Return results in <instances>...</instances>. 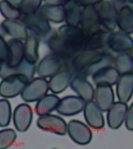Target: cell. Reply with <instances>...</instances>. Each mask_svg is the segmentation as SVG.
<instances>
[{"label":"cell","instance_id":"7a4b0ae2","mask_svg":"<svg viewBox=\"0 0 133 149\" xmlns=\"http://www.w3.org/2000/svg\"><path fill=\"white\" fill-rule=\"evenodd\" d=\"M101 27L109 32H114L117 28L118 7L113 0H103L95 6Z\"/></svg>","mask_w":133,"mask_h":149},{"label":"cell","instance_id":"2e32d148","mask_svg":"<svg viewBox=\"0 0 133 149\" xmlns=\"http://www.w3.org/2000/svg\"><path fill=\"white\" fill-rule=\"evenodd\" d=\"M0 28L5 34L11 37V39L24 41L29 35L27 28L21 19H4Z\"/></svg>","mask_w":133,"mask_h":149},{"label":"cell","instance_id":"e0dca14e","mask_svg":"<svg viewBox=\"0 0 133 149\" xmlns=\"http://www.w3.org/2000/svg\"><path fill=\"white\" fill-rule=\"evenodd\" d=\"M128 104L117 101L107 111V125L112 130H117L125 123L126 113L128 110Z\"/></svg>","mask_w":133,"mask_h":149},{"label":"cell","instance_id":"7402d4cb","mask_svg":"<svg viewBox=\"0 0 133 149\" xmlns=\"http://www.w3.org/2000/svg\"><path fill=\"white\" fill-rule=\"evenodd\" d=\"M120 73L114 65L98 70L91 76V80L96 86L116 85L120 77Z\"/></svg>","mask_w":133,"mask_h":149},{"label":"cell","instance_id":"1f68e13d","mask_svg":"<svg viewBox=\"0 0 133 149\" xmlns=\"http://www.w3.org/2000/svg\"><path fill=\"white\" fill-rule=\"evenodd\" d=\"M0 14L5 19H21L23 14L19 7L14 6L6 0L0 1Z\"/></svg>","mask_w":133,"mask_h":149},{"label":"cell","instance_id":"d6a6232c","mask_svg":"<svg viewBox=\"0 0 133 149\" xmlns=\"http://www.w3.org/2000/svg\"><path fill=\"white\" fill-rule=\"evenodd\" d=\"M13 118L11 103L6 99L0 100V127H6Z\"/></svg>","mask_w":133,"mask_h":149},{"label":"cell","instance_id":"d4e9b609","mask_svg":"<svg viewBox=\"0 0 133 149\" xmlns=\"http://www.w3.org/2000/svg\"><path fill=\"white\" fill-rule=\"evenodd\" d=\"M117 27L120 31L131 35L133 33V7L125 5L118 8Z\"/></svg>","mask_w":133,"mask_h":149},{"label":"cell","instance_id":"52a82bcc","mask_svg":"<svg viewBox=\"0 0 133 149\" xmlns=\"http://www.w3.org/2000/svg\"><path fill=\"white\" fill-rule=\"evenodd\" d=\"M44 41L48 48L51 51V53L62 58L66 64L74 57L77 52H79L59 37L56 31L52 33Z\"/></svg>","mask_w":133,"mask_h":149},{"label":"cell","instance_id":"ba28073f","mask_svg":"<svg viewBox=\"0 0 133 149\" xmlns=\"http://www.w3.org/2000/svg\"><path fill=\"white\" fill-rule=\"evenodd\" d=\"M66 68V62L55 54L50 53L39 61L36 65V74L41 78H51Z\"/></svg>","mask_w":133,"mask_h":149},{"label":"cell","instance_id":"ffe728a7","mask_svg":"<svg viewBox=\"0 0 133 149\" xmlns=\"http://www.w3.org/2000/svg\"><path fill=\"white\" fill-rule=\"evenodd\" d=\"M72 77L73 75L69 69L64 68L61 70L49 79V91L55 95L62 93L70 86Z\"/></svg>","mask_w":133,"mask_h":149},{"label":"cell","instance_id":"f1b7e54d","mask_svg":"<svg viewBox=\"0 0 133 149\" xmlns=\"http://www.w3.org/2000/svg\"><path fill=\"white\" fill-rule=\"evenodd\" d=\"M37 13L41 14L50 23L60 24L65 22L64 8L61 6L43 4Z\"/></svg>","mask_w":133,"mask_h":149},{"label":"cell","instance_id":"8fae6325","mask_svg":"<svg viewBox=\"0 0 133 149\" xmlns=\"http://www.w3.org/2000/svg\"><path fill=\"white\" fill-rule=\"evenodd\" d=\"M34 118V112L30 105L23 102L17 105L13 112V122L16 130L26 132L30 127Z\"/></svg>","mask_w":133,"mask_h":149},{"label":"cell","instance_id":"44dd1931","mask_svg":"<svg viewBox=\"0 0 133 149\" xmlns=\"http://www.w3.org/2000/svg\"><path fill=\"white\" fill-rule=\"evenodd\" d=\"M115 86L118 101L125 103L129 102L133 95V72L121 74Z\"/></svg>","mask_w":133,"mask_h":149},{"label":"cell","instance_id":"3957f363","mask_svg":"<svg viewBox=\"0 0 133 149\" xmlns=\"http://www.w3.org/2000/svg\"><path fill=\"white\" fill-rule=\"evenodd\" d=\"M21 20L30 33L39 40H45L52 33L51 23L38 13L22 16Z\"/></svg>","mask_w":133,"mask_h":149},{"label":"cell","instance_id":"7bdbcfd3","mask_svg":"<svg viewBox=\"0 0 133 149\" xmlns=\"http://www.w3.org/2000/svg\"><path fill=\"white\" fill-rule=\"evenodd\" d=\"M129 54H130V56L132 57V58L133 59V47H132V49L131 50L130 52H129Z\"/></svg>","mask_w":133,"mask_h":149},{"label":"cell","instance_id":"4316f807","mask_svg":"<svg viewBox=\"0 0 133 149\" xmlns=\"http://www.w3.org/2000/svg\"><path fill=\"white\" fill-rule=\"evenodd\" d=\"M40 40L34 35H28L27 39L23 42L24 58L28 62L37 65L40 58Z\"/></svg>","mask_w":133,"mask_h":149},{"label":"cell","instance_id":"6da1fadb","mask_svg":"<svg viewBox=\"0 0 133 149\" xmlns=\"http://www.w3.org/2000/svg\"><path fill=\"white\" fill-rule=\"evenodd\" d=\"M114 54L110 51H95L83 50L77 52L66 64L73 77L87 79L98 70L114 65Z\"/></svg>","mask_w":133,"mask_h":149},{"label":"cell","instance_id":"f35d334b","mask_svg":"<svg viewBox=\"0 0 133 149\" xmlns=\"http://www.w3.org/2000/svg\"><path fill=\"white\" fill-rule=\"evenodd\" d=\"M69 1V0H44V4L50 5V6H63Z\"/></svg>","mask_w":133,"mask_h":149},{"label":"cell","instance_id":"f6af8a7d","mask_svg":"<svg viewBox=\"0 0 133 149\" xmlns=\"http://www.w3.org/2000/svg\"><path fill=\"white\" fill-rule=\"evenodd\" d=\"M54 149H56V148H54Z\"/></svg>","mask_w":133,"mask_h":149},{"label":"cell","instance_id":"f546056e","mask_svg":"<svg viewBox=\"0 0 133 149\" xmlns=\"http://www.w3.org/2000/svg\"><path fill=\"white\" fill-rule=\"evenodd\" d=\"M63 8L65 13V24L72 26H79L83 7L74 0H69L63 6Z\"/></svg>","mask_w":133,"mask_h":149},{"label":"cell","instance_id":"d6986e66","mask_svg":"<svg viewBox=\"0 0 133 149\" xmlns=\"http://www.w3.org/2000/svg\"><path fill=\"white\" fill-rule=\"evenodd\" d=\"M69 87L76 94L77 96L81 98L86 102L93 100L95 88L87 79L72 77Z\"/></svg>","mask_w":133,"mask_h":149},{"label":"cell","instance_id":"8d00e7d4","mask_svg":"<svg viewBox=\"0 0 133 149\" xmlns=\"http://www.w3.org/2000/svg\"><path fill=\"white\" fill-rule=\"evenodd\" d=\"M125 124L128 130L133 131V102L128 108L125 120Z\"/></svg>","mask_w":133,"mask_h":149},{"label":"cell","instance_id":"bcb514c9","mask_svg":"<svg viewBox=\"0 0 133 149\" xmlns=\"http://www.w3.org/2000/svg\"><path fill=\"white\" fill-rule=\"evenodd\" d=\"M132 7H133V6H132Z\"/></svg>","mask_w":133,"mask_h":149},{"label":"cell","instance_id":"9a60e30c","mask_svg":"<svg viewBox=\"0 0 133 149\" xmlns=\"http://www.w3.org/2000/svg\"><path fill=\"white\" fill-rule=\"evenodd\" d=\"M83 112L85 121L90 127L95 130H101L104 127L105 120L103 112L93 100L86 102Z\"/></svg>","mask_w":133,"mask_h":149},{"label":"cell","instance_id":"30bf717a","mask_svg":"<svg viewBox=\"0 0 133 149\" xmlns=\"http://www.w3.org/2000/svg\"><path fill=\"white\" fill-rule=\"evenodd\" d=\"M67 125L62 116L52 113L39 116L37 120V126L41 130L60 136L67 134Z\"/></svg>","mask_w":133,"mask_h":149},{"label":"cell","instance_id":"60d3db41","mask_svg":"<svg viewBox=\"0 0 133 149\" xmlns=\"http://www.w3.org/2000/svg\"><path fill=\"white\" fill-rule=\"evenodd\" d=\"M113 2L116 4V6L118 7V8L123 6L125 5L128 4V3H127V0H113Z\"/></svg>","mask_w":133,"mask_h":149},{"label":"cell","instance_id":"74e56055","mask_svg":"<svg viewBox=\"0 0 133 149\" xmlns=\"http://www.w3.org/2000/svg\"><path fill=\"white\" fill-rule=\"evenodd\" d=\"M74 1L83 8L86 6H95L103 0H74Z\"/></svg>","mask_w":133,"mask_h":149},{"label":"cell","instance_id":"ab89813d","mask_svg":"<svg viewBox=\"0 0 133 149\" xmlns=\"http://www.w3.org/2000/svg\"><path fill=\"white\" fill-rule=\"evenodd\" d=\"M8 2H9L10 4H12L14 6L20 7V6L21 5V3L23 2V0H6Z\"/></svg>","mask_w":133,"mask_h":149},{"label":"cell","instance_id":"484cf974","mask_svg":"<svg viewBox=\"0 0 133 149\" xmlns=\"http://www.w3.org/2000/svg\"><path fill=\"white\" fill-rule=\"evenodd\" d=\"M111 33L101 28L98 32L87 38L86 50L95 51H107L108 50V41Z\"/></svg>","mask_w":133,"mask_h":149},{"label":"cell","instance_id":"ee69618b","mask_svg":"<svg viewBox=\"0 0 133 149\" xmlns=\"http://www.w3.org/2000/svg\"><path fill=\"white\" fill-rule=\"evenodd\" d=\"M2 65H3V62L0 61V71L2 70Z\"/></svg>","mask_w":133,"mask_h":149},{"label":"cell","instance_id":"b9f144b4","mask_svg":"<svg viewBox=\"0 0 133 149\" xmlns=\"http://www.w3.org/2000/svg\"><path fill=\"white\" fill-rule=\"evenodd\" d=\"M127 3L130 6H133V0H127Z\"/></svg>","mask_w":133,"mask_h":149},{"label":"cell","instance_id":"d590c367","mask_svg":"<svg viewBox=\"0 0 133 149\" xmlns=\"http://www.w3.org/2000/svg\"><path fill=\"white\" fill-rule=\"evenodd\" d=\"M8 42L6 40L2 33H0V61L4 62L6 61L8 55Z\"/></svg>","mask_w":133,"mask_h":149},{"label":"cell","instance_id":"e575fe53","mask_svg":"<svg viewBox=\"0 0 133 149\" xmlns=\"http://www.w3.org/2000/svg\"><path fill=\"white\" fill-rule=\"evenodd\" d=\"M44 4V0H23L20 6V9L23 16L36 13Z\"/></svg>","mask_w":133,"mask_h":149},{"label":"cell","instance_id":"836d02e7","mask_svg":"<svg viewBox=\"0 0 133 149\" xmlns=\"http://www.w3.org/2000/svg\"><path fill=\"white\" fill-rule=\"evenodd\" d=\"M17 134L13 129L5 128L0 130V149H8L15 143Z\"/></svg>","mask_w":133,"mask_h":149},{"label":"cell","instance_id":"4dcf8cb0","mask_svg":"<svg viewBox=\"0 0 133 149\" xmlns=\"http://www.w3.org/2000/svg\"><path fill=\"white\" fill-rule=\"evenodd\" d=\"M120 74L133 72V59L129 53L116 54L114 56V65Z\"/></svg>","mask_w":133,"mask_h":149},{"label":"cell","instance_id":"9c48e42d","mask_svg":"<svg viewBox=\"0 0 133 149\" xmlns=\"http://www.w3.org/2000/svg\"><path fill=\"white\" fill-rule=\"evenodd\" d=\"M67 134L73 142L79 145H87L92 141L93 132L86 123L78 120L68 123Z\"/></svg>","mask_w":133,"mask_h":149},{"label":"cell","instance_id":"cb8c5ba5","mask_svg":"<svg viewBox=\"0 0 133 149\" xmlns=\"http://www.w3.org/2000/svg\"><path fill=\"white\" fill-rule=\"evenodd\" d=\"M35 74H36V65L28 62L27 61L24 59L23 62L20 64L18 66L13 68L7 67L3 63L2 70L0 71V78L4 79L11 74H22L27 77L30 81L34 78Z\"/></svg>","mask_w":133,"mask_h":149},{"label":"cell","instance_id":"8992f818","mask_svg":"<svg viewBox=\"0 0 133 149\" xmlns=\"http://www.w3.org/2000/svg\"><path fill=\"white\" fill-rule=\"evenodd\" d=\"M48 80L36 77L29 81L21 93V99L27 103L37 102L48 93Z\"/></svg>","mask_w":133,"mask_h":149},{"label":"cell","instance_id":"83f0119b","mask_svg":"<svg viewBox=\"0 0 133 149\" xmlns=\"http://www.w3.org/2000/svg\"><path fill=\"white\" fill-rule=\"evenodd\" d=\"M60 101L58 95L53 93H48L36 102L35 112L38 116L52 113L55 111Z\"/></svg>","mask_w":133,"mask_h":149},{"label":"cell","instance_id":"5bb4252c","mask_svg":"<svg viewBox=\"0 0 133 149\" xmlns=\"http://www.w3.org/2000/svg\"><path fill=\"white\" fill-rule=\"evenodd\" d=\"M86 102L77 95H66L60 99L56 112L60 116H72L83 111Z\"/></svg>","mask_w":133,"mask_h":149},{"label":"cell","instance_id":"603a6c76","mask_svg":"<svg viewBox=\"0 0 133 149\" xmlns=\"http://www.w3.org/2000/svg\"><path fill=\"white\" fill-rule=\"evenodd\" d=\"M8 55L4 64L7 67L13 68L18 66L24 61L23 41L19 40L10 39L8 41Z\"/></svg>","mask_w":133,"mask_h":149},{"label":"cell","instance_id":"5b68a950","mask_svg":"<svg viewBox=\"0 0 133 149\" xmlns=\"http://www.w3.org/2000/svg\"><path fill=\"white\" fill-rule=\"evenodd\" d=\"M56 33L76 51L86 50L88 37L84 33L79 26H72L64 24L58 28Z\"/></svg>","mask_w":133,"mask_h":149},{"label":"cell","instance_id":"4fadbf2b","mask_svg":"<svg viewBox=\"0 0 133 149\" xmlns=\"http://www.w3.org/2000/svg\"><path fill=\"white\" fill-rule=\"evenodd\" d=\"M133 47V38L122 31L111 33L108 41V50L112 54L129 53Z\"/></svg>","mask_w":133,"mask_h":149},{"label":"cell","instance_id":"ac0fdd59","mask_svg":"<svg viewBox=\"0 0 133 149\" xmlns=\"http://www.w3.org/2000/svg\"><path fill=\"white\" fill-rule=\"evenodd\" d=\"M93 100L101 111L107 112L115 102V93L112 86H96Z\"/></svg>","mask_w":133,"mask_h":149},{"label":"cell","instance_id":"277c9868","mask_svg":"<svg viewBox=\"0 0 133 149\" xmlns=\"http://www.w3.org/2000/svg\"><path fill=\"white\" fill-rule=\"evenodd\" d=\"M29 79L22 74H11L0 81V96L3 99H13L23 92Z\"/></svg>","mask_w":133,"mask_h":149},{"label":"cell","instance_id":"7c38bea8","mask_svg":"<svg viewBox=\"0 0 133 149\" xmlns=\"http://www.w3.org/2000/svg\"><path fill=\"white\" fill-rule=\"evenodd\" d=\"M79 27L87 37L94 34L102 28L95 6L83 8Z\"/></svg>","mask_w":133,"mask_h":149}]
</instances>
